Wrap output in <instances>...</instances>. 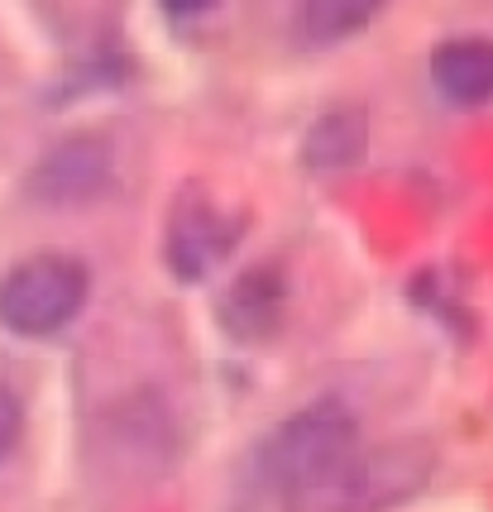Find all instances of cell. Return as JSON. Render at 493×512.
I'll list each match as a JSON object with an SVG mask.
<instances>
[{"label":"cell","mask_w":493,"mask_h":512,"mask_svg":"<svg viewBox=\"0 0 493 512\" xmlns=\"http://www.w3.org/2000/svg\"><path fill=\"white\" fill-rule=\"evenodd\" d=\"M307 15V34H312L316 44H326V39H340V34H355L364 24L379 15V5H307L302 10Z\"/></svg>","instance_id":"obj_8"},{"label":"cell","mask_w":493,"mask_h":512,"mask_svg":"<svg viewBox=\"0 0 493 512\" xmlns=\"http://www.w3.org/2000/svg\"><path fill=\"white\" fill-rule=\"evenodd\" d=\"M269 479L292 503H331L359 474V426L340 402H312L278 426L264 446Z\"/></svg>","instance_id":"obj_1"},{"label":"cell","mask_w":493,"mask_h":512,"mask_svg":"<svg viewBox=\"0 0 493 512\" xmlns=\"http://www.w3.org/2000/svg\"><path fill=\"white\" fill-rule=\"evenodd\" d=\"M91 273L72 254H34L0 278V326L15 335H53L82 312Z\"/></svg>","instance_id":"obj_2"},{"label":"cell","mask_w":493,"mask_h":512,"mask_svg":"<svg viewBox=\"0 0 493 512\" xmlns=\"http://www.w3.org/2000/svg\"><path fill=\"white\" fill-rule=\"evenodd\" d=\"M106 182H111V144L96 134H72L34 163L29 197L44 206H77L96 197Z\"/></svg>","instance_id":"obj_4"},{"label":"cell","mask_w":493,"mask_h":512,"mask_svg":"<svg viewBox=\"0 0 493 512\" xmlns=\"http://www.w3.org/2000/svg\"><path fill=\"white\" fill-rule=\"evenodd\" d=\"M240 235H245V216L225 211L206 187H187L182 197H173V216H168V235H163V254H168L173 278L202 283L240 245Z\"/></svg>","instance_id":"obj_3"},{"label":"cell","mask_w":493,"mask_h":512,"mask_svg":"<svg viewBox=\"0 0 493 512\" xmlns=\"http://www.w3.org/2000/svg\"><path fill=\"white\" fill-rule=\"evenodd\" d=\"M283 302H288L283 278L273 268H249L245 278H235V288L225 292L221 321L235 340H264L283 321Z\"/></svg>","instance_id":"obj_6"},{"label":"cell","mask_w":493,"mask_h":512,"mask_svg":"<svg viewBox=\"0 0 493 512\" xmlns=\"http://www.w3.org/2000/svg\"><path fill=\"white\" fill-rule=\"evenodd\" d=\"M20 431H24V407H20V398L0 383V465L10 460V450H15V441H20Z\"/></svg>","instance_id":"obj_9"},{"label":"cell","mask_w":493,"mask_h":512,"mask_svg":"<svg viewBox=\"0 0 493 512\" xmlns=\"http://www.w3.org/2000/svg\"><path fill=\"white\" fill-rule=\"evenodd\" d=\"M359 149H364V120L355 111H336L316 120L312 139H307V163L321 173H336L345 163H355Z\"/></svg>","instance_id":"obj_7"},{"label":"cell","mask_w":493,"mask_h":512,"mask_svg":"<svg viewBox=\"0 0 493 512\" xmlns=\"http://www.w3.org/2000/svg\"><path fill=\"white\" fill-rule=\"evenodd\" d=\"M431 87L450 106L493 101V39H450L431 53Z\"/></svg>","instance_id":"obj_5"}]
</instances>
